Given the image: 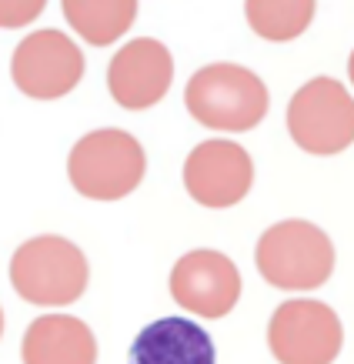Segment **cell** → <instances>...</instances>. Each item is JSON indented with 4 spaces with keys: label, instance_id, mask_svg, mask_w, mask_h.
I'll use <instances>...</instances> for the list:
<instances>
[{
    "label": "cell",
    "instance_id": "cell-1",
    "mask_svg": "<svg viewBox=\"0 0 354 364\" xmlns=\"http://www.w3.org/2000/svg\"><path fill=\"white\" fill-rule=\"evenodd\" d=\"M188 114L210 131H254L267 114V87L241 64H208L194 70L184 87Z\"/></svg>",
    "mask_w": 354,
    "mask_h": 364
},
{
    "label": "cell",
    "instance_id": "cell-2",
    "mask_svg": "<svg viewBox=\"0 0 354 364\" xmlns=\"http://www.w3.org/2000/svg\"><path fill=\"white\" fill-rule=\"evenodd\" d=\"M90 267L74 241L60 234H41L23 241L11 257V284L23 301L41 308H64L87 287Z\"/></svg>",
    "mask_w": 354,
    "mask_h": 364
},
{
    "label": "cell",
    "instance_id": "cell-3",
    "mask_svg": "<svg viewBox=\"0 0 354 364\" xmlns=\"http://www.w3.org/2000/svg\"><path fill=\"white\" fill-rule=\"evenodd\" d=\"M144 147L137 144V137L117 127L84 134L67 157L70 184L90 200H121L144 181Z\"/></svg>",
    "mask_w": 354,
    "mask_h": 364
},
{
    "label": "cell",
    "instance_id": "cell-4",
    "mask_svg": "<svg viewBox=\"0 0 354 364\" xmlns=\"http://www.w3.org/2000/svg\"><path fill=\"white\" fill-rule=\"evenodd\" d=\"M254 264L271 287L314 291L334 271V244L318 224L294 218V221H281L261 234Z\"/></svg>",
    "mask_w": 354,
    "mask_h": 364
},
{
    "label": "cell",
    "instance_id": "cell-5",
    "mask_svg": "<svg viewBox=\"0 0 354 364\" xmlns=\"http://www.w3.org/2000/svg\"><path fill=\"white\" fill-rule=\"evenodd\" d=\"M288 131L308 154H341L354 141V97L334 77L301 84L288 104Z\"/></svg>",
    "mask_w": 354,
    "mask_h": 364
},
{
    "label": "cell",
    "instance_id": "cell-6",
    "mask_svg": "<svg viewBox=\"0 0 354 364\" xmlns=\"http://www.w3.org/2000/svg\"><path fill=\"white\" fill-rule=\"evenodd\" d=\"M267 344L281 364H331L341 354L344 328L328 304L294 298L271 314Z\"/></svg>",
    "mask_w": 354,
    "mask_h": 364
},
{
    "label": "cell",
    "instance_id": "cell-7",
    "mask_svg": "<svg viewBox=\"0 0 354 364\" xmlns=\"http://www.w3.org/2000/svg\"><path fill=\"white\" fill-rule=\"evenodd\" d=\"M11 77L27 97L57 100L84 77V54L64 31H33L14 50Z\"/></svg>",
    "mask_w": 354,
    "mask_h": 364
},
{
    "label": "cell",
    "instance_id": "cell-8",
    "mask_svg": "<svg viewBox=\"0 0 354 364\" xmlns=\"http://www.w3.org/2000/svg\"><path fill=\"white\" fill-rule=\"evenodd\" d=\"M254 184V161L241 144L214 137L184 161V188L204 208H234Z\"/></svg>",
    "mask_w": 354,
    "mask_h": 364
},
{
    "label": "cell",
    "instance_id": "cell-9",
    "mask_svg": "<svg viewBox=\"0 0 354 364\" xmlns=\"http://www.w3.org/2000/svg\"><path fill=\"white\" fill-rule=\"evenodd\" d=\"M171 298L198 318H224L241 298V271L221 251H191L171 271Z\"/></svg>",
    "mask_w": 354,
    "mask_h": 364
},
{
    "label": "cell",
    "instance_id": "cell-10",
    "mask_svg": "<svg viewBox=\"0 0 354 364\" xmlns=\"http://www.w3.org/2000/svg\"><path fill=\"white\" fill-rule=\"evenodd\" d=\"M174 80V57L154 37H137L111 57L107 87L111 97L127 111L154 107Z\"/></svg>",
    "mask_w": 354,
    "mask_h": 364
},
{
    "label": "cell",
    "instance_id": "cell-11",
    "mask_svg": "<svg viewBox=\"0 0 354 364\" xmlns=\"http://www.w3.org/2000/svg\"><path fill=\"white\" fill-rule=\"evenodd\" d=\"M127 364H218L208 331L188 318H161L134 338Z\"/></svg>",
    "mask_w": 354,
    "mask_h": 364
},
{
    "label": "cell",
    "instance_id": "cell-12",
    "mask_svg": "<svg viewBox=\"0 0 354 364\" xmlns=\"http://www.w3.org/2000/svg\"><path fill=\"white\" fill-rule=\"evenodd\" d=\"M23 364H97V338L80 318L44 314L23 334Z\"/></svg>",
    "mask_w": 354,
    "mask_h": 364
},
{
    "label": "cell",
    "instance_id": "cell-13",
    "mask_svg": "<svg viewBox=\"0 0 354 364\" xmlns=\"http://www.w3.org/2000/svg\"><path fill=\"white\" fill-rule=\"evenodd\" d=\"M60 11L70 31H77L87 44L107 47L134 23L137 0H60Z\"/></svg>",
    "mask_w": 354,
    "mask_h": 364
},
{
    "label": "cell",
    "instance_id": "cell-14",
    "mask_svg": "<svg viewBox=\"0 0 354 364\" xmlns=\"http://www.w3.org/2000/svg\"><path fill=\"white\" fill-rule=\"evenodd\" d=\"M318 0H244V17L264 41L284 44L311 27Z\"/></svg>",
    "mask_w": 354,
    "mask_h": 364
},
{
    "label": "cell",
    "instance_id": "cell-15",
    "mask_svg": "<svg viewBox=\"0 0 354 364\" xmlns=\"http://www.w3.org/2000/svg\"><path fill=\"white\" fill-rule=\"evenodd\" d=\"M47 0H0V27H27L44 14Z\"/></svg>",
    "mask_w": 354,
    "mask_h": 364
},
{
    "label": "cell",
    "instance_id": "cell-16",
    "mask_svg": "<svg viewBox=\"0 0 354 364\" xmlns=\"http://www.w3.org/2000/svg\"><path fill=\"white\" fill-rule=\"evenodd\" d=\"M348 77H351V84H354V50H351V57H348Z\"/></svg>",
    "mask_w": 354,
    "mask_h": 364
},
{
    "label": "cell",
    "instance_id": "cell-17",
    "mask_svg": "<svg viewBox=\"0 0 354 364\" xmlns=\"http://www.w3.org/2000/svg\"><path fill=\"white\" fill-rule=\"evenodd\" d=\"M0 334H4V311H0Z\"/></svg>",
    "mask_w": 354,
    "mask_h": 364
}]
</instances>
